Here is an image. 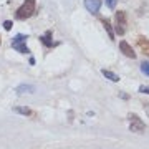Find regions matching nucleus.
<instances>
[{"label":"nucleus","instance_id":"nucleus-1","mask_svg":"<svg viewBox=\"0 0 149 149\" xmlns=\"http://www.w3.org/2000/svg\"><path fill=\"white\" fill-rule=\"evenodd\" d=\"M35 0H25L23 2V5L18 7V10H17V18H20V20H25V18H30V17L35 13Z\"/></svg>","mask_w":149,"mask_h":149},{"label":"nucleus","instance_id":"nucleus-2","mask_svg":"<svg viewBox=\"0 0 149 149\" xmlns=\"http://www.w3.org/2000/svg\"><path fill=\"white\" fill-rule=\"evenodd\" d=\"M126 25H128V20H126V12H116L114 15V32L118 35H124L126 33Z\"/></svg>","mask_w":149,"mask_h":149},{"label":"nucleus","instance_id":"nucleus-3","mask_svg":"<svg viewBox=\"0 0 149 149\" xmlns=\"http://www.w3.org/2000/svg\"><path fill=\"white\" fill-rule=\"evenodd\" d=\"M12 47H13V50H17L18 53H23V55L30 53V50H28V47H27V37L22 35V33H18V35L12 40Z\"/></svg>","mask_w":149,"mask_h":149},{"label":"nucleus","instance_id":"nucleus-4","mask_svg":"<svg viewBox=\"0 0 149 149\" xmlns=\"http://www.w3.org/2000/svg\"><path fill=\"white\" fill-rule=\"evenodd\" d=\"M129 129L133 133H143L146 129V124L143 123V119L138 116V114H129Z\"/></svg>","mask_w":149,"mask_h":149},{"label":"nucleus","instance_id":"nucleus-5","mask_svg":"<svg viewBox=\"0 0 149 149\" xmlns=\"http://www.w3.org/2000/svg\"><path fill=\"white\" fill-rule=\"evenodd\" d=\"M119 50L123 52V55H124V56H128V58H133V60L136 58V53H134L133 47H131L128 42H124V40H123V42H119Z\"/></svg>","mask_w":149,"mask_h":149},{"label":"nucleus","instance_id":"nucleus-6","mask_svg":"<svg viewBox=\"0 0 149 149\" xmlns=\"http://www.w3.org/2000/svg\"><path fill=\"white\" fill-rule=\"evenodd\" d=\"M85 7L90 13H98L101 8V0H85Z\"/></svg>","mask_w":149,"mask_h":149},{"label":"nucleus","instance_id":"nucleus-7","mask_svg":"<svg viewBox=\"0 0 149 149\" xmlns=\"http://www.w3.org/2000/svg\"><path fill=\"white\" fill-rule=\"evenodd\" d=\"M138 47H139V50L143 52L144 55H148L149 56V40L146 37H139L138 38Z\"/></svg>","mask_w":149,"mask_h":149},{"label":"nucleus","instance_id":"nucleus-8","mask_svg":"<svg viewBox=\"0 0 149 149\" xmlns=\"http://www.w3.org/2000/svg\"><path fill=\"white\" fill-rule=\"evenodd\" d=\"M13 111L15 113H18V114H23V116H32V118H35L37 114L30 109V108H22V106H15L13 108Z\"/></svg>","mask_w":149,"mask_h":149},{"label":"nucleus","instance_id":"nucleus-9","mask_svg":"<svg viewBox=\"0 0 149 149\" xmlns=\"http://www.w3.org/2000/svg\"><path fill=\"white\" fill-rule=\"evenodd\" d=\"M101 73H103V76H106L108 80L113 81V83H118L119 81V76L114 71H111V70H101Z\"/></svg>","mask_w":149,"mask_h":149},{"label":"nucleus","instance_id":"nucleus-10","mask_svg":"<svg viewBox=\"0 0 149 149\" xmlns=\"http://www.w3.org/2000/svg\"><path fill=\"white\" fill-rule=\"evenodd\" d=\"M40 40H42V43L45 45V47H53V42H52V32H47L43 37H40Z\"/></svg>","mask_w":149,"mask_h":149},{"label":"nucleus","instance_id":"nucleus-11","mask_svg":"<svg viewBox=\"0 0 149 149\" xmlns=\"http://www.w3.org/2000/svg\"><path fill=\"white\" fill-rule=\"evenodd\" d=\"M33 91H35V86H32V85H20L17 88V93H20V95H23V93H33Z\"/></svg>","mask_w":149,"mask_h":149},{"label":"nucleus","instance_id":"nucleus-12","mask_svg":"<svg viewBox=\"0 0 149 149\" xmlns=\"http://www.w3.org/2000/svg\"><path fill=\"white\" fill-rule=\"evenodd\" d=\"M103 25H104V28H106V32H108V35H109V38L111 40H114V30H113V27H111V22L108 20H103Z\"/></svg>","mask_w":149,"mask_h":149},{"label":"nucleus","instance_id":"nucleus-13","mask_svg":"<svg viewBox=\"0 0 149 149\" xmlns=\"http://www.w3.org/2000/svg\"><path fill=\"white\" fill-rule=\"evenodd\" d=\"M141 71H143L146 76H149V63H146V61H144V63H141Z\"/></svg>","mask_w":149,"mask_h":149},{"label":"nucleus","instance_id":"nucleus-14","mask_svg":"<svg viewBox=\"0 0 149 149\" xmlns=\"http://www.w3.org/2000/svg\"><path fill=\"white\" fill-rule=\"evenodd\" d=\"M12 25H13V23H12L10 20H5V22H3V28H5V30H12Z\"/></svg>","mask_w":149,"mask_h":149},{"label":"nucleus","instance_id":"nucleus-15","mask_svg":"<svg viewBox=\"0 0 149 149\" xmlns=\"http://www.w3.org/2000/svg\"><path fill=\"white\" fill-rule=\"evenodd\" d=\"M116 2L118 0H106V5L109 7V8H114V7H116Z\"/></svg>","mask_w":149,"mask_h":149},{"label":"nucleus","instance_id":"nucleus-16","mask_svg":"<svg viewBox=\"0 0 149 149\" xmlns=\"http://www.w3.org/2000/svg\"><path fill=\"white\" fill-rule=\"evenodd\" d=\"M139 91L144 95H149V86H139Z\"/></svg>","mask_w":149,"mask_h":149},{"label":"nucleus","instance_id":"nucleus-17","mask_svg":"<svg viewBox=\"0 0 149 149\" xmlns=\"http://www.w3.org/2000/svg\"><path fill=\"white\" fill-rule=\"evenodd\" d=\"M144 111H146V114L149 116V103H146V104H144Z\"/></svg>","mask_w":149,"mask_h":149},{"label":"nucleus","instance_id":"nucleus-18","mask_svg":"<svg viewBox=\"0 0 149 149\" xmlns=\"http://www.w3.org/2000/svg\"><path fill=\"white\" fill-rule=\"evenodd\" d=\"M0 43H2V38H0Z\"/></svg>","mask_w":149,"mask_h":149}]
</instances>
